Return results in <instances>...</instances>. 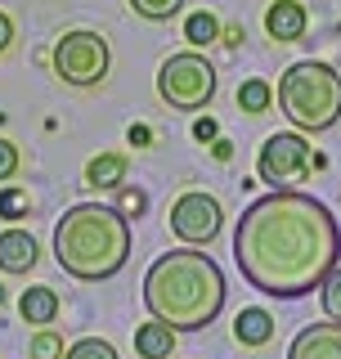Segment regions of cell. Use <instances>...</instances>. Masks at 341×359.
<instances>
[{
	"instance_id": "cell-1",
	"label": "cell",
	"mask_w": 341,
	"mask_h": 359,
	"mask_svg": "<svg viewBox=\"0 0 341 359\" xmlns=\"http://www.w3.org/2000/svg\"><path fill=\"white\" fill-rule=\"evenodd\" d=\"M234 261L265 297H310L341 261V224L319 198L279 189L256 198L234 224Z\"/></svg>"
},
{
	"instance_id": "cell-2",
	"label": "cell",
	"mask_w": 341,
	"mask_h": 359,
	"mask_svg": "<svg viewBox=\"0 0 341 359\" xmlns=\"http://www.w3.org/2000/svg\"><path fill=\"white\" fill-rule=\"evenodd\" d=\"M144 306L170 332H202L225 310V274L207 252L175 247L144 274Z\"/></svg>"
},
{
	"instance_id": "cell-3",
	"label": "cell",
	"mask_w": 341,
	"mask_h": 359,
	"mask_svg": "<svg viewBox=\"0 0 341 359\" xmlns=\"http://www.w3.org/2000/svg\"><path fill=\"white\" fill-rule=\"evenodd\" d=\"M54 261L81 283H104L131 261V220L117 207L76 202L54 224Z\"/></svg>"
},
{
	"instance_id": "cell-4",
	"label": "cell",
	"mask_w": 341,
	"mask_h": 359,
	"mask_svg": "<svg viewBox=\"0 0 341 359\" xmlns=\"http://www.w3.org/2000/svg\"><path fill=\"white\" fill-rule=\"evenodd\" d=\"M279 108L297 130H333L341 121V72L301 59L279 76Z\"/></svg>"
},
{
	"instance_id": "cell-5",
	"label": "cell",
	"mask_w": 341,
	"mask_h": 359,
	"mask_svg": "<svg viewBox=\"0 0 341 359\" xmlns=\"http://www.w3.org/2000/svg\"><path fill=\"white\" fill-rule=\"evenodd\" d=\"M157 95L175 112H202L215 99V67L198 50H180L157 67Z\"/></svg>"
},
{
	"instance_id": "cell-6",
	"label": "cell",
	"mask_w": 341,
	"mask_h": 359,
	"mask_svg": "<svg viewBox=\"0 0 341 359\" xmlns=\"http://www.w3.org/2000/svg\"><path fill=\"white\" fill-rule=\"evenodd\" d=\"M54 72H59V81L86 90V86H99L108 76V41L99 36V32H63L59 41H54Z\"/></svg>"
},
{
	"instance_id": "cell-7",
	"label": "cell",
	"mask_w": 341,
	"mask_h": 359,
	"mask_svg": "<svg viewBox=\"0 0 341 359\" xmlns=\"http://www.w3.org/2000/svg\"><path fill=\"white\" fill-rule=\"evenodd\" d=\"M256 171H260L265 184H274V194L288 189V184H297V180H305V171H310V144H305L297 130L269 135V140L260 144Z\"/></svg>"
},
{
	"instance_id": "cell-8",
	"label": "cell",
	"mask_w": 341,
	"mask_h": 359,
	"mask_svg": "<svg viewBox=\"0 0 341 359\" xmlns=\"http://www.w3.org/2000/svg\"><path fill=\"white\" fill-rule=\"evenodd\" d=\"M170 233H175L180 243H189V247H207L215 233L225 229V211H220V202H215L211 194H180L175 202H170Z\"/></svg>"
},
{
	"instance_id": "cell-9",
	"label": "cell",
	"mask_w": 341,
	"mask_h": 359,
	"mask_svg": "<svg viewBox=\"0 0 341 359\" xmlns=\"http://www.w3.org/2000/svg\"><path fill=\"white\" fill-rule=\"evenodd\" d=\"M288 359H341V323L323 319L301 328L288 346Z\"/></svg>"
},
{
	"instance_id": "cell-10",
	"label": "cell",
	"mask_w": 341,
	"mask_h": 359,
	"mask_svg": "<svg viewBox=\"0 0 341 359\" xmlns=\"http://www.w3.org/2000/svg\"><path fill=\"white\" fill-rule=\"evenodd\" d=\"M305 27H310V14H305L301 0H274V5L265 9V32H269V36H274L279 45L301 41V36H305Z\"/></svg>"
},
{
	"instance_id": "cell-11",
	"label": "cell",
	"mask_w": 341,
	"mask_h": 359,
	"mask_svg": "<svg viewBox=\"0 0 341 359\" xmlns=\"http://www.w3.org/2000/svg\"><path fill=\"white\" fill-rule=\"evenodd\" d=\"M41 261V247L27 229H5L0 233V269L5 274H32Z\"/></svg>"
},
{
	"instance_id": "cell-12",
	"label": "cell",
	"mask_w": 341,
	"mask_h": 359,
	"mask_svg": "<svg viewBox=\"0 0 341 359\" xmlns=\"http://www.w3.org/2000/svg\"><path fill=\"white\" fill-rule=\"evenodd\" d=\"M18 314L32 323V328H50V323L59 319V292L45 287V283L27 287V292L18 297Z\"/></svg>"
},
{
	"instance_id": "cell-13",
	"label": "cell",
	"mask_w": 341,
	"mask_h": 359,
	"mask_svg": "<svg viewBox=\"0 0 341 359\" xmlns=\"http://www.w3.org/2000/svg\"><path fill=\"white\" fill-rule=\"evenodd\" d=\"M170 351H175V332H170L166 323L149 319V323L135 328V355L140 359H170Z\"/></svg>"
},
{
	"instance_id": "cell-14",
	"label": "cell",
	"mask_w": 341,
	"mask_h": 359,
	"mask_svg": "<svg viewBox=\"0 0 341 359\" xmlns=\"http://www.w3.org/2000/svg\"><path fill=\"white\" fill-rule=\"evenodd\" d=\"M126 180V157L121 153H99L86 162V184L90 189H121Z\"/></svg>"
},
{
	"instance_id": "cell-15",
	"label": "cell",
	"mask_w": 341,
	"mask_h": 359,
	"mask_svg": "<svg viewBox=\"0 0 341 359\" xmlns=\"http://www.w3.org/2000/svg\"><path fill=\"white\" fill-rule=\"evenodd\" d=\"M234 337L243 346H265L269 337H274V319H269V310H243L234 319Z\"/></svg>"
},
{
	"instance_id": "cell-16",
	"label": "cell",
	"mask_w": 341,
	"mask_h": 359,
	"mask_svg": "<svg viewBox=\"0 0 341 359\" xmlns=\"http://www.w3.org/2000/svg\"><path fill=\"white\" fill-rule=\"evenodd\" d=\"M220 36V18L207 14V9H198V14L185 18V41L193 45V50H207V45Z\"/></svg>"
},
{
	"instance_id": "cell-17",
	"label": "cell",
	"mask_w": 341,
	"mask_h": 359,
	"mask_svg": "<svg viewBox=\"0 0 341 359\" xmlns=\"http://www.w3.org/2000/svg\"><path fill=\"white\" fill-rule=\"evenodd\" d=\"M269 104H274V86H269V81L247 76V81L238 86V108H243V112H265Z\"/></svg>"
},
{
	"instance_id": "cell-18",
	"label": "cell",
	"mask_w": 341,
	"mask_h": 359,
	"mask_svg": "<svg viewBox=\"0 0 341 359\" xmlns=\"http://www.w3.org/2000/svg\"><path fill=\"white\" fill-rule=\"evenodd\" d=\"M131 9L140 18H149V22H170L185 9V0H131Z\"/></svg>"
},
{
	"instance_id": "cell-19",
	"label": "cell",
	"mask_w": 341,
	"mask_h": 359,
	"mask_svg": "<svg viewBox=\"0 0 341 359\" xmlns=\"http://www.w3.org/2000/svg\"><path fill=\"white\" fill-rule=\"evenodd\" d=\"M63 359H117V351H112L108 341H99V337H81L76 346H67Z\"/></svg>"
},
{
	"instance_id": "cell-20",
	"label": "cell",
	"mask_w": 341,
	"mask_h": 359,
	"mask_svg": "<svg viewBox=\"0 0 341 359\" xmlns=\"http://www.w3.org/2000/svg\"><path fill=\"white\" fill-rule=\"evenodd\" d=\"M319 301H323V314H328V319L341 323V265L328 274V283L319 287Z\"/></svg>"
},
{
	"instance_id": "cell-21",
	"label": "cell",
	"mask_w": 341,
	"mask_h": 359,
	"mask_svg": "<svg viewBox=\"0 0 341 359\" xmlns=\"http://www.w3.org/2000/svg\"><path fill=\"white\" fill-rule=\"evenodd\" d=\"M27 207H32V202H27V189H18V184L0 189V220H18Z\"/></svg>"
},
{
	"instance_id": "cell-22",
	"label": "cell",
	"mask_w": 341,
	"mask_h": 359,
	"mask_svg": "<svg viewBox=\"0 0 341 359\" xmlns=\"http://www.w3.org/2000/svg\"><path fill=\"white\" fill-rule=\"evenodd\" d=\"M32 359H63V337L54 328H41L32 337Z\"/></svg>"
},
{
	"instance_id": "cell-23",
	"label": "cell",
	"mask_w": 341,
	"mask_h": 359,
	"mask_svg": "<svg viewBox=\"0 0 341 359\" xmlns=\"http://www.w3.org/2000/svg\"><path fill=\"white\" fill-rule=\"evenodd\" d=\"M18 166H22V153H18V144L0 140V180H14V175H18Z\"/></svg>"
},
{
	"instance_id": "cell-24",
	"label": "cell",
	"mask_w": 341,
	"mask_h": 359,
	"mask_svg": "<svg viewBox=\"0 0 341 359\" xmlns=\"http://www.w3.org/2000/svg\"><path fill=\"white\" fill-rule=\"evenodd\" d=\"M193 140H198V144H215V140H220V121H215V117H198V121H193Z\"/></svg>"
},
{
	"instance_id": "cell-25",
	"label": "cell",
	"mask_w": 341,
	"mask_h": 359,
	"mask_svg": "<svg viewBox=\"0 0 341 359\" xmlns=\"http://www.w3.org/2000/svg\"><path fill=\"white\" fill-rule=\"evenodd\" d=\"M144 211V194L140 189H126V194H121V216H140Z\"/></svg>"
},
{
	"instance_id": "cell-26",
	"label": "cell",
	"mask_w": 341,
	"mask_h": 359,
	"mask_svg": "<svg viewBox=\"0 0 341 359\" xmlns=\"http://www.w3.org/2000/svg\"><path fill=\"white\" fill-rule=\"evenodd\" d=\"M126 140H131V149H149V144H153V130L149 126H131Z\"/></svg>"
},
{
	"instance_id": "cell-27",
	"label": "cell",
	"mask_w": 341,
	"mask_h": 359,
	"mask_svg": "<svg viewBox=\"0 0 341 359\" xmlns=\"http://www.w3.org/2000/svg\"><path fill=\"white\" fill-rule=\"evenodd\" d=\"M9 45H14V22H9V14L0 9V54H5Z\"/></svg>"
},
{
	"instance_id": "cell-28",
	"label": "cell",
	"mask_w": 341,
	"mask_h": 359,
	"mask_svg": "<svg viewBox=\"0 0 341 359\" xmlns=\"http://www.w3.org/2000/svg\"><path fill=\"white\" fill-rule=\"evenodd\" d=\"M211 153H215V162H229V157H234V144H229V140H215Z\"/></svg>"
},
{
	"instance_id": "cell-29",
	"label": "cell",
	"mask_w": 341,
	"mask_h": 359,
	"mask_svg": "<svg viewBox=\"0 0 341 359\" xmlns=\"http://www.w3.org/2000/svg\"><path fill=\"white\" fill-rule=\"evenodd\" d=\"M225 45H243V27H225Z\"/></svg>"
},
{
	"instance_id": "cell-30",
	"label": "cell",
	"mask_w": 341,
	"mask_h": 359,
	"mask_svg": "<svg viewBox=\"0 0 341 359\" xmlns=\"http://www.w3.org/2000/svg\"><path fill=\"white\" fill-rule=\"evenodd\" d=\"M0 306H5V287H0Z\"/></svg>"
}]
</instances>
